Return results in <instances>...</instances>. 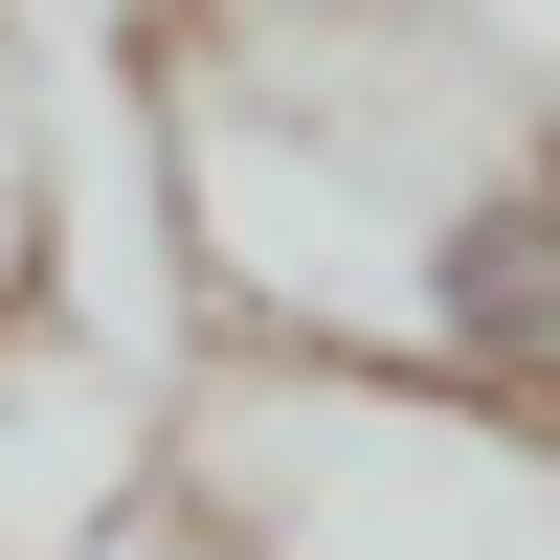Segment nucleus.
I'll use <instances>...</instances> for the list:
<instances>
[{"instance_id": "nucleus-4", "label": "nucleus", "mask_w": 560, "mask_h": 560, "mask_svg": "<svg viewBox=\"0 0 560 560\" xmlns=\"http://www.w3.org/2000/svg\"><path fill=\"white\" fill-rule=\"evenodd\" d=\"M68 314V90H45V45L0 23V359Z\"/></svg>"}, {"instance_id": "nucleus-1", "label": "nucleus", "mask_w": 560, "mask_h": 560, "mask_svg": "<svg viewBox=\"0 0 560 560\" xmlns=\"http://www.w3.org/2000/svg\"><path fill=\"white\" fill-rule=\"evenodd\" d=\"M135 113L224 359L560 448V0H158Z\"/></svg>"}, {"instance_id": "nucleus-5", "label": "nucleus", "mask_w": 560, "mask_h": 560, "mask_svg": "<svg viewBox=\"0 0 560 560\" xmlns=\"http://www.w3.org/2000/svg\"><path fill=\"white\" fill-rule=\"evenodd\" d=\"M90 560H247V538H224L202 493H158V516H113V538H90Z\"/></svg>"}, {"instance_id": "nucleus-3", "label": "nucleus", "mask_w": 560, "mask_h": 560, "mask_svg": "<svg viewBox=\"0 0 560 560\" xmlns=\"http://www.w3.org/2000/svg\"><path fill=\"white\" fill-rule=\"evenodd\" d=\"M158 493H179V382L45 314L0 359V560H90L113 516H158Z\"/></svg>"}, {"instance_id": "nucleus-2", "label": "nucleus", "mask_w": 560, "mask_h": 560, "mask_svg": "<svg viewBox=\"0 0 560 560\" xmlns=\"http://www.w3.org/2000/svg\"><path fill=\"white\" fill-rule=\"evenodd\" d=\"M179 493L247 560H560V448L404 382H314V359L179 382Z\"/></svg>"}]
</instances>
